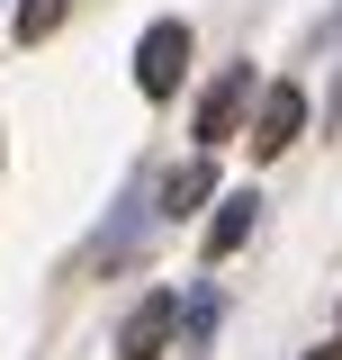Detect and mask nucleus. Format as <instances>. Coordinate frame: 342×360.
Returning a JSON list of instances; mask_svg holds the SVG:
<instances>
[{
  "label": "nucleus",
  "instance_id": "obj_2",
  "mask_svg": "<svg viewBox=\"0 0 342 360\" xmlns=\"http://www.w3.org/2000/svg\"><path fill=\"white\" fill-rule=\"evenodd\" d=\"M243 99H253V72H243V63H225V72H216V90L198 99V144H208V153L243 127Z\"/></svg>",
  "mask_w": 342,
  "mask_h": 360
},
{
  "label": "nucleus",
  "instance_id": "obj_7",
  "mask_svg": "<svg viewBox=\"0 0 342 360\" xmlns=\"http://www.w3.org/2000/svg\"><path fill=\"white\" fill-rule=\"evenodd\" d=\"M208 189H216V162H189V172H171V198H163V207H171V217H189Z\"/></svg>",
  "mask_w": 342,
  "mask_h": 360
},
{
  "label": "nucleus",
  "instance_id": "obj_1",
  "mask_svg": "<svg viewBox=\"0 0 342 360\" xmlns=\"http://www.w3.org/2000/svg\"><path fill=\"white\" fill-rule=\"evenodd\" d=\"M180 72H189V27H180V18H153L144 45H135V90H144V99H171Z\"/></svg>",
  "mask_w": 342,
  "mask_h": 360
},
{
  "label": "nucleus",
  "instance_id": "obj_8",
  "mask_svg": "<svg viewBox=\"0 0 342 360\" xmlns=\"http://www.w3.org/2000/svg\"><path fill=\"white\" fill-rule=\"evenodd\" d=\"M306 360H342V342H324V352H306Z\"/></svg>",
  "mask_w": 342,
  "mask_h": 360
},
{
  "label": "nucleus",
  "instance_id": "obj_6",
  "mask_svg": "<svg viewBox=\"0 0 342 360\" xmlns=\"http://www.w3.org/2000/svg\"><path fill=\"white\" fill-rule=\"evenodd\" d=\"M63 9H72V0H18V45H45L63 27Z\"/></svg>",
  "mask_w": 342,
  "mask_h": 360
},
{
  "label": "nucleus",
  "instance_id": "obj_5",
  "mask_svg": "<svg viewBox=\"0 0 342 360\" xmlns=\"http://www.w3.org/2000/svg\"><path fill=\"white\" fill-rule=\"evenodd\" d=\"M253 217H261V198H253V189H234V198L208 217V262H216V252H234V243L253 234Z\"/></svg>",
  "mask_w": 342,
  "mask_h": 360
},
{
  "label": "nucleus",
  "instance_id": "obj_3",
  "mask_svg": "<svg viewBox=\"0 0 342 360\" xmlns=\"http://www.w3.org/2000/svg\"><path fill=\"white\" fill-rule=\"evenodd\" d=\"M298 127H306V90L279 82L270 99H261V117H253V153H261V162H270V153H289V144H298Z\"/></svg>",
  "mask_w": 342,
  "mask_h": 360
},
{
  "label": "nucleus",
  "instance_id": "obj_4",
  "mask_svg": "<svg viewBox=\"0 0 342 360\" xmlns=\"http://www.w3.org/2000/svg\"><path fill=\"white\" fill-rule=\"evenodd\" d=\"M153 352H171V297H144L118 324V360H153Z\"/></svg>",
  "mask_w": 342,
  "mask_h": 360
}]
</instances>
